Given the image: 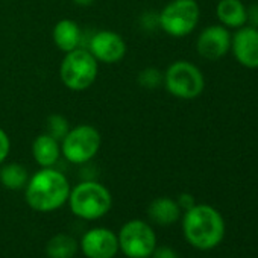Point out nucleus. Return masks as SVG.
<instances>
[{
  "mask_svg": "<svg viewBox=\"0 0 258 258\" xmlns=\"http://www.w3.org/2000/svg\"><path fill=\"white\" fill-rule=\"evenodd\" d=\"M29 181L28 169L20 163H4L0 166V184L8 190H23Z\"/></svg>",
  "mask_w": 258,
  "mask_h": 258,
  "instance_id": "17",
  "label": "nucleus"
},
{
  "mask_svg": "<svg viewBox=\"0 0 258 258\" xmlns=\"http://www.w3.org/2000/svg\"><path fill=\"white\" fill-rule=\"evenodd\" d=\"M148 216L155 225L170 226L181 219L182 210L179 208L176 199H172L167 196H160V198H155L149 204Z\"/></svg>",
  "mask_w": 258,
  "mask_h": 258,
  "instance_id": "14",
  "label": "nucleus"
},
{
  "mask_svg": "<svg viewBox=\"0 0 258 258\" xmlns=\"http://www.w3.org/2000/svg\"><path fill=\"white\" fill-rule=\"evenodd\" d=\"M79 249V243L70 234H55L46 243V253L49 258H73Z\"/></svg>",
  "mask_w": 258,
  "mask_h": 258,
  "instance_id": "18",
  "label": "nucleus"
},
{
  "mask_svg": "<svg viewBox=\"0 0 258 258\" xmlns=\"http://www.w3.org/2000/svg\"><path fill=\"white\" fill-rule=\"evenodd\" d=\"M67 176L55 167H41L25 187L26 204L38 213H52L67 204L70 195Z\"/></svg>",
  "mask_w": 258,
  "mask_h": 258,
  "instance_id": "2",
  "label": "nucleus"
},
{
  "mask_svg": "<svg viewBox=\"0 0 258 258\" xmlns=\"http://www.w3.org/2000/svg\"><path fill=\"white\" fill-rule=\"evenodd\" d=\"M163 85L169 94L181 100H193L205 90V76L202 70L187 61H173L164 72Z\"/></svg>",
  "mask_w": 258,
  "mask_h": 258,
  "instance_id": "5",
  "label": "nucleus"
},
{
  "mask_svg": "<svg viewBox=\"0 0 258 258\" xmlns=\"http://www.w3.org/2000/svg\"><path fill=\"white\" fill-rule=\"evenodd\" d=\"M61 143V155L72 164L82 166L91 161L100 151L102 136L99 129L93 124L82 123L70 131L59 142Z\"/></svg>",
  "mask_w": 258,
  "mask_h": 258,
  "instance_id": "6",
  "label": "nucleus"
},
{
  "mask_svg": "<svg viewBox=\"0 0 258 258\" xmlns=\"http://www.w3.org/2000/svg\"><path fill=\"white\" fill-rule=\"evenodd\" d=\"M70 211L87 222H94L105 217L112 208L111 191L94 179H84L70 188L67 199Z\"/></svg>",
  "mask_w": 258,
  "mask_h": 258,
  "instance_id": "3",
  "label": "nucleus"
},
{
  "mask_svg": "<svg viewBox=\"0 0 258 258\" xmlns=\"http://www.w3.org/2000/svg\"><path fill=\"white\" fill-rule=\"evenodd\" d=\"M69 131H70V124H69V120L64 115H61V114H52V115L47 117L46 133L49 136H52L53 139H56L58 142H61Z\"/></svg>",
  "mask_w": 258,
  "mask_h": 258,
  "instance_id": "19",
  "label": "nucleus"
},
{
  "mask_svg": "<svg viewBox=\"0 0 258 258\" xmlns=\"http://www.w3.org/2000/svg\"><path fill=\"white\" fill-rule=\"evenodd\" d=\"M11 152V139L5 129L0 127V166H2Z\"/></svg>",
  "mask_w": 258,
  "mask_h": 258,
  "instance_id": "21",
  "label": "nucleus"
},
{
  "mask_svg": "<svg viewBox=\"0 0 258 258\" xmlns=\"http://www.w3.org/2000/svg\"><path fill=\"white\" fill-rule=\"evenodd\" d=\"M201 19V7L196 0H170L158 13V25L173 38L190 35Z\"/></svg>",
  "mask_w": 258,
  "mask_h": 258,
  "instance_id": "7",
  "label": "nucleus"
},
{
  "mask_svg": "<svg viewBox=\"0 0 258 258\" xmlns=\"http://www.w3.org/2000/svg\"><path fill=\"white\" fill-rule=\"evenodd\" d=\"M52 38H53L55 46L62 53H67V52H72V50L81 47L82 31L75 20L62 19V20L56 22V25L53 26Z\"/></svg>",
  "mask_w": 258,
  "mask_h": 258,
  "instance_id": "13",
  "label": "nucleus"
},
{
  "mask_svg": "<svg viewBox=\"0 0 258 258\" xmlns=\"http://www.w3.org/2000/svg\"><path fill=\"white\" fill-rule=\"evenodd\" d=\"M181 219L185 241L198 250L216 249L225 238V219L213 205L196 204L190 210L184 211Z\"/></svg>",
  "mask_w": 258,
  "mask_h": 258,
  "instance_id": "1",
  "label": "nucleus"
},
{
  "mask_svg": "<svg viewBox=\"0 0 258 258\" xmlns=\"http://www.w3.org/2000/svg\"><path fill=\"white\" fill-rule=\"evenodd\" d=\"M117 238L120 252L127 258H149L158 246L155 229L142 219L126 222L120 228Z\"/></svg>",
  "mask_w": 258,
  "mask_h": 258,
  "instance_id": "8",
  "label": "nucleus"
},
{
  "mask_svg": "<svg viewBox=\"0 0 258 258\" xmlns=\"http://www.w3.org/2000/svg\"><path fill=\"white\" fill-rule=\"evenodd\" d=\"M99 62L88 49L78 47L64 53L59 66V78L66 88L72 91H85L97 79Z\"/></svg>",
  "mask_w": 258,
  "mask_h": 258,
  "instance_id": "4",
  "label": "nucleus"
},
{
  "mask_svg": "<svg viewBox=\"0 0 258 258\" xmlns=\"http://www.w3.org/2000/svg\"><path fill=\"white\" fill-rule=\"evenodd\" d=\"M151 256L152 258H179L176 249L172 247V246H166V244L164 246H157Z\"/></svg>",
  "mask_w": 258,
  "mask_h": 258,
  "instance_id": "22",
  "label": "nucleus"
},
{
  "mask_svg": "<svg viewBox=\"0 0 258 258\" xmlns=\"http://www.w3.org/2000/svg\"><path fill=\"white\" fill-rule=\"evenodd\" d=\"M72 2L78 7H91L96 0H72Z\"/></svg>",
  "mask_w": 258,
  "mask_h": 258,
  "instance_id": "25",
  "label": "nucleus"
},
{
  "mask_svg": "<svg viewBox=\"0 0 258 258\" xmlns=\"http://www.w3.org/2000/svg\"><path fill=\"white\" fill-rule=\"evenodd\" d=\"M216 16L226 29H240L246 26V5L241 0H219L216 5Z\"/></svg>",
  "mask_w": 258,
  "mask_h": 258,
  "instance_id": "16",
  "label": "nucleus"
},
{
  "mask_svg": "<svg viewBox=\"0 0 258 258\" xmlns=\"http://www.w3.org/2000/svg\"><path fill=\"white\" fill-rule=\"evenodd\" d=\"M231 52L240 66L258 69V28L246 25L237 29L231 38Z\"/></svg>",
  "mask_w": 258,
  "mask_h": 258,
  "instance_id": "12",
  "label": "nucleus"
},
{
  "mask_svg": "<svg viewBox=\"0 0 258 258\" xmlns=\"http://www.w3.org/2000/svg\"><path fill=\"white\" fill-rule=\"evenodd\" d=\"M79 249L87 258H114L120 252L117 234L102 226L88 229L79 241Z\"/></svg>",
  "mask_w": 258,
  "mask_h": 258,
  "instance_id": "10",
  "label": "nucleus"
},
{
  "mask_svg": "<svg viewBox=\"0 0 258 258\" xmlns=\"http://www.w3.org/2000/svg\"><path fill=\"white\" fill-rule=\"evenodd\" d=\"M88 50L96 58L97 62L117 64L124 58L127 47L120 34L105 29L96 32L90 38Z\"/></svg>",
  "mask_w": 258,
  "mask_h": 258,
  "instance_id": "11",
  "label": "nucleus"
},
{
  "mask_svg": "<svg viewBox=\"0 0 258 258\" xmlns=\"http://www.w3.org/2000/svg\"><path fill=\"white\" fill-rule=\"evenodd\" d=\"M163 79H164V73L160 72L155 67H146V69H143L139 73V78H137L139 84L143 88H146V90H157L163 84Z\"/></svg>",
  "mask_w": 258,
  "mask_h": 258,
  "instance_id": "20",
  "label": "nucleus"
},
{
  "mask_svg": "<svg viewBox=\"0 0 258 258\" xmlns=\"http://www.w3.org/2000/svg\"><path fill=\"white\" fill-rule=\"evenodd\" d=\"M231 38L232 34L225 26L210 25L196 38L198 55L207 61H217L231 52Z\"/></svg>",
  "mask_w": 258,
  "mask_h": 258,
  "instance_id": "9",
  "label": "nucleus"
},
{
  "mask_svg": "<svg viewBox=\"0 0 258 258\" xmlns=\"http://www.w3.org/2000/svg\"><path fill=\"white\" fill-rule=\"evenodd\" d=\"M246 25L258 28V4L246 7Z\"/></svg>",
  "mask_w": 258,
  "mask_h": 258,
  "instance_id": "24",
  "label": "nucleus"
},
{
  "mask_svg": "<svg viewBox=\"0 0 258 258\" xmlns=\"http://www.w3.org/2000/svg\"><path fill=\"white\" fill-rule=\"evenodd\" d=\"M32 157L40 167H55L61 158V143L47 133H43L32 143Z\"/></svg>",
  "mask_w": 258,
  "mask_h": 258,
  "instance_id": "15",
  "label": "nucleus"
},
{
  "mask_svg": "<svg viewBox=\"0 0 258 258\" xmlns=\"http://www.w3.org/2000/svg\"><path fill=\"white\" fill-rule=\"evenodd\" d=\"M176 202H178L179 208L182 210V213H184V211H187V210H190L191 207H195V205L198 204V202H196V199H195V196H193V195H190V193H181V195L178 196Z\"/></svg>",
  "mask_w": 258,
  "mask_h": 258,
  "instance_id": "23",
  "label": "nucleus"
}]
</instances>
